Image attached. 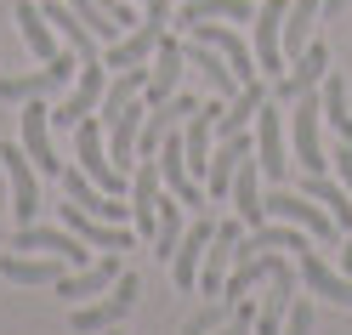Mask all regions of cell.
Here are the masks:
<instances>
[{
	"label": "cell",
	"mask_w": 352,
	"mask_h": 335,
	"mask_svg": "<svg viewBox=\"0 0 352 335\" xmlns=\"http://www.w3.org/2000/svg\"><path fill=\"white\" fill-rule=\"evenodd\" d=\"M142 6H148V17H137V29H125L120 40H114V46H108V69H142V63L153 57V52H160V40H165V23H170V0H142Z\"/></svg>",
	"instance_id": "6da1fadb"
},
{
	"label": "cell",
	"mask_w": 352,
	"mask_h": 335,
	"mask_svg": "<svg viewBox=\"0 0 352 335\" xmlns=\"http://www.w3.org/2000/svg\"><path fill=\"white\" fill-rule=\"evenodd\" d=\"M102 91H108V63H102V57H80V69H74V85H69V97H63V102L52 108V125L74 131L85 114H97V108H102Z\"/></svg>",
	"instance_id": "7a4b0ae2"
},
{
	"label": "cell",
	"mask_w": 352,
	"mask_h": 335,
	"mask_svg": "<svg viewBox=\"0 0 352 335\" xmlns=\"http://www.w3.org/2000/svg\"><path fill=\"white\" fill-rule=\"evenodd\" d=\"M284 12H290V0H261V12L250 23V52L261 63V80H278L290 69V57H284Z\"/></svg>",
	"instance_id": "3957f363"
},
{
	"label": "cell",
	"mask_w": 352,
	"mask_h": 335,
	"mask_svg": "<svg viewBox=\"0 0 352 335\" xmlns=\"http://www.w3.org/2000/svg\"><path fill=\"white\" fill-rule=\"evenodd\" d=\"M256 165L267 182H290V148H284V102H261L256 108Z\"/></svg>",
	"instance_id": "277c9868"
},
{
	"label": "cell",
	"mask_w": 352,
	"mask_h": 335,
	"mask_svg": "<svg viewBox=\"0 0 352 335\" xmlns=\"http://www.w3.org/2000/svg\"><path fill=\"white\" fill-rule=\"evenodd\" d=\"M0 165H6V176H12V216H17V228H29V221H40V171H34V160L23 153V142H6L0 148Z\"/></svg>",
	"instance_id": "5b68a950"
},
{
	"label": "cell",
	"mask_w": 352,
	"mask_h": 335,
	"mask_svg": "<svg viewBox=\"0 0 352 335\" xmlns=\"http://www.w3.org/2000/svg\"><path fill=\"white\" fill-rule=\"evenodd\" d=\"M80 69V57L74 52H57L46 69H34V74H6L0 80V102H34V97H52L69 85V74Z\"/></svg>",
	"instance_id": "8992f818"
},
{
	"label": "cell",
	"mask_w": 352,
	"mask_h": 335,
	"mask_svg": "<svg viewBox=\"0 0 352 335\" xmlns=\"http://www.w3.org/2000/svg\"><path fill=\"white\" fill-rule=\"evenodd\" d=\"M137 290H142L137 279H131V273H120L114 284L102 290V301H85V307L74 312V329H80V335H102V329H114L125 312L137 307Z\"/></svg>",
	"instance_id": "52a82bcc"
},
{
	"label": "cell",
	"mask_w": 352,
	"mask_h": 335,
	"mask_svg": "<svg viewBox=\"0 0 352 335\" xmlns=\"http://www.w3.org/2000/svg\"><path fill=\"white\" fill-rule=\"evenodd\" d=\"M160 199H165V176H160V153H153V160H137V165H131V221H137L142 239H153Z\"/></svg>",
	"instance_id": "ba28073f"
},
{
	"label": "cell",
	"mask_w": 352,
	"mask_h": 335,
	"mask_svg": "<svg viewBox=\"0 0 352 335\" xmlns=\"http://www.w3.org/2000/svg\"><path fill=\"white\" fill-rule=\"evenodd\" d=\"M17 250L63 256L69 267H85V261H91V244H85L74 228H46V221H29V228H17Z\"/></svg>",
	"instance_id": "9c48e42d"
},
{
	"label": "cell",
	"mask_w": 352,
	"mask_h": 335,
	"mask_svg": "<svg viewBox=\"0 0 352 335\" xmlns=\"http://www.w3.org/2000/svg\"><path fill=\"white\" fill-rule=\"evenodd\" d=\"M318 125H324V102H318L313 91L296 97V120H290V131H296V165H301V171H324V165H329V160H324Z\"/></svg>",
	"instance_id": "30bf717a"
},
{
	"label": "cell",
	"mask_w": 352,
	"mask_h": 335,
	"mask_svg": "<svg viewBox=\"0 0 352 335\" xmlns=\"http://www.w3.org/2000/svg\"><path fill=\"white\" fill-rule=\"evenodd\" d=\"M23 153L34 160L40 176H63V160H57V148H52V108L46 102H23Z\"/></svg>",
	"instance_id": "8fae6325"
},
{
	"label": "cell",
	"mask_w": 352,
	"mask_h": 335,
	"mask_svg": "<svg viewBox=\"0 0 352 335\" xmlns=\"http://www.w3.org/2000/svg\"><path fill=\"white\" fill-rule=\"evenodd\" d=\"M182 69H188V57H182V40H160V52L148 57V91H142V102L148 108H160V102H170L176 97V80H182Z\"/></svg>",
	"instance_id": "7c38bea8"
},
{
	"label": "cell",
	"mask_w": 352,
	"mask_h": 335,
	"mask_svg": "<svg viewBox=\"0 0 352 335\" xmlns=\"http://www.w3.org/2000/svg\"><path fill=\"white\" fill-rule=\"evenodd\" d=\"M239 239H245V221H222L210 239V250H205V267H199V284H205V296H222V284L233 273V261H239Z\"/></svg>",
	"instance_id": "4fadbf2b"
},
{
	"label": "cell",
	"mask_w": 352,
	"mask_h": 335,
	"mask_svg": "<svg viewBox=\"0 0 352 335\" xmlns=\"http://www.w3.org/2000/svg\"><path fill=\"white\" fill-rule=\"evenodd\" d=\"M245 160H250V131H239V137H216V153H210V165H205V193L210 199H228L233 193V176H239Z\"/></svg>",
	"instance_id": "5bb4252c"
},
{
	"label": "cell",
	"mask_w": 352,
	"mask_h": 335,
	"mask_svg": "<svg viewBox=\"0 0 352 335\" xmlns=\"http://www.w3.org/2000/svg\"><path fill=\"white\" fill-rule=\"evenodd\" d=\"M63 228H74L85 244H91V250H131V244H137V233H125V228H114V221L80 210L74 199H63Z\"/></svg>",
	"instance_id": "9a60e30c"
},
{
	"label": "cell",
	"mask_w": 352,
	"mask_h": 335,
	"mask_svg": "<svg viewBox=\"0 0 352 335\" xmlns=\"http://www.w3.org/2000/svg\"><path fill=\"white\" fill-rule=\"evenodd\" d=\"M324 74H329V52H324V46H307V52L290 63V69L273 80V102H296V97H307Z\"/></svg>",
	"instance_id": "2e32d148"
},
{
	"label": "cell",
	"mask_w": 352,
	"mask_h": 335,
	"mask_svg": "<svg viewBox=\"0 0 352 335\" xmlns=\"http://www.w3.org/2000/svg\"><path fill=\"white\" fill-rule=\"evenodd\" d=\"M210 239H216V221H210V216H199V221H193V228L182 233V244H176V256H170V279L182 284V290L199 284V267H205Z\"/></svg>",
	"instance_id": "e0dca14e"
},
{
	"label": "cell",
	"mask_w": 352,
	"mask_h": 335,
	"mask_svg": "<svg viewBox=\"0 0 352 335\" xmlns=\"http://www.w3.org/2000/svg\"><path fill=\"white\" fill-rule=\"evenodd\" d=\"M160 176H165V188H170L176 199H182V205H205V199H210V193H205V182L188 171L182 137H165V142H160Z\"/></svg>",
	"instance_id": "ac0fdd59"
},
{
	"label": "cell",
	"mask_w": 352,
	"mask_h": 335,
	"mask_svg": "<svg viewBox=\"0 0 352 335\" xmlns=\"http://www.w3.org/2000/svg\"><path fill=\"white\" fill-rule=\"evenodd\" d=\"M290 307H296V267L278 256V267H273V296L256 307V335H278L284 318H290Z\"/></svg>",
	"instance_id": "d6986e66"
},
{
	"label": "cell",
	"mask_w": 352,
	"mask_h": 335,
	"mask_svg": "<svg viewBox=\"0 0 352 335\" xmlns=\"http://www.w3.org/2000/svg\"><path fill=\"white\" fill-rule=\"evenodd\" d=\"M296 261H301V279H307V290H313V296L352 307V279H346V273H336V267H329V261L313 250V244H301V250H296Z\"/></svg>",
	"instance_id": "ffe728a7"
},
{
	"label": "cell",
	"mask_w": 352,
	"mask_h": 335,
	"mask_svg": "<svg viewBox=\"0 0 352 335\" xmlns=\"http://www.w3.org/2000/svg\"><path fill=\"white\" fill-rule=\"evenodd\" d=\"M182 57H188V69H199V80L210 85V97H239V74L228 69V57L216 52V46H205V40H193V46H182Z\"/></svg>",
	"instance_id": "44dd1931"
},
{
	"label": "cell",
	"mask_w": 352,
	"mask_h": 335,
	"mask_svg": "<svg viewBox=\"0 0 352 335\" xmlns=\"http://www.w3.org/2000/svg\"><path fill=\"white\" fill-rule=\"evenodd\" d=\"M114 279H120V250H102L97 261H85L80 273H63V296H69V301H91Z\"/></svg>",
	"instance_id": "7402d4cb"
},
{
	"label": "cell",
	"mask_w": 352,
	"mask_h": 335,
	"mask_svg": "<svg viewBox=\"0 0 352 335\" xmlns=\"http://www.w3.org/2000/svg\"><path fill=\"white\" fill-rule=\"evenodd\" d=\"M17 34H23V46H29L40 63L57 57V34H52V17H46L40 0H17Z\"/></svg>",
	"instance_id": "603a6c76"
},
{
	"label": "cell",
	"mask_w": 352,
	"mask_h": 335,
	"mask_svg": "<svg viewBox=\"0 0 352 335\" xmlns=\"http://www.w3.org/2000/svg\"><path fill=\"white\" fill-rule=\"evenodd\" d=\"M301 193H313L318 205L336 216V228H341V233H352V193H346L341 182H329L324 171H307V176H301Z\"/></svg>",
	"instance_id": "cb8c5ba5"
},
{
	"label": "cell",
	"mask_w": 352,
	"mask_h": 335,
	"mask_svg": "<svg viewBox=\"0 0 352 335\" xmlns=\"http://www.w3.org/2000/svg\"><path fill=\"white\" fill-rule=\"evenodd\" d=\"M0 273L12 284H63V256H6Z\"/></svg>",
	"instance_id": "d4e9b609"
},
{
	"label": "cell",
	"mask_w": 352,
	"mask_h": 335,
	"mask_svg": "<svg viewBox=\"0 0 352 335\" xmlns=\"http://www.w3.org/2000/svg\"><path fill=\"white\" fill-rule=\"evenodd\" d=\"M250 17V0H188L176 23H245Z\"/></svg>",
	"instance_id": "484cf974"
},
{
	"label": "cell",
	"mask_w": 352,
	"mask_h": 335,
	"mask_svg": "<svg viewBox=\"0 0 352 335\" xmlns=\"http://www.w3.org/2000/svg\"><path fill=\"white\" fill-rule=\"evenodd\" d=\"M153 244H160V256H176V244H182V199L165 188L160 199V221H153Z\"/></svg>",
	"instance_id": "4316f807"
},
{
	"label": "cell",
	"mask_w": 352,
	"mask_h": 335,
	"mask_svg": "<svg viewBox=\"0 0 352 335\" xmlns=\"http://www.w3.org/2000/svg\"><path fill=\"white\" fill-rule=\"evenodd\" d=\"M69 6H74V17H80V23H85V29H91L97 40H108V46H114V40L125 34V29H120V17H114V12H108V6H102V0H69Z\"/></svg>",
	"instance_id": "83f0119b"
},
{
	"label": "cell",
	"mask_w": 352,
	"mask_h": 335,
	"mask_svg": "<svg viewBox=\"0 0 352 335\" xmlns=\"http://www.w3.org/2000/svg\"><path fill=\"white\" fill-rule=\"evenodd\" d=\"M228 312H233V301H222V296H216V301H205V312H193V318H188V329H182V335H210L216 324L228 318Z\"/></svg>",
	"instance_id": "f1b7e54d"
},
{
	"label": "cell",
	"mask_w": 352,
	"mask_h": 335,
	"mask_svg": "<svg viewBox=\"0 0 352 335\" xmlns=\"http://www.w3.org/2000/svg\"><path fill=\"white\" fill-rule=\"evenodd\" d=\"M278 335H313V301H301V296H296V307H290V318H284Z\"/></svg>",
	"instance_id": "f546056e"
},
{
	"label": "cell",
	"mask_w": 352,
	"mask_h": 335,
	"mask_svg": "<svg viewBox=\"0 0 352 335\" xmlns=\"http://www.w3.org/2000/svg\"><path fill=\"white\" fill-rule=\"evenodd\" d=\"M250 324H256V312H250L245 301H239V307H233V318H228L222 329H216V335H250Z\"/></svg>",
	"instance_id": "4dcf8cb0"
},
{
	"label": "cell",
	"mask_w": 352,
	"mask_h": 335,
	"mask_svg": "<svg viewBox=\"0 0 352 335\" xmlns=\"http://www.w3.org/2000/svg\"><path fill=\"white\" fill-rule=\"evenodd\" d=\"M336 171H341V188L352 193V142H341V148H336Z\"/></svg>",
	"instance_id": "1f68e13d"
},
{
	"label": "cell",
	"mask_w": 352,
	"mask_h": 335,
	"mask_svg": "<svg viewBox=\"0 0 352 335\" xmlns=\"http://www.w3.org/2000/svg\"><path fill=\"white\" fill-rule=\"evenodd\" d=\"M346 6H352V0H324V6H318V12H324V17H341Z\"/></svg>",
	"instance_id": "d6a6232c"
},
{
	"label": "cell",
	"mask_w": 352,
	"mask_h": 335,
	"mask_svg": "<svg viewBox=\"0 0 352 335\" xmlns=\"http://www.w3.org/2000/svg\"><path fill=\"white\" fill-rule=\"evenodd\" d=\"M341 273L352 279V233H346V250H341Z\"/></svg>",
	"instance_id": "836d02e7"
},
{
	"label": "cell",
	"mask_w": 352,
	"mask_h": 335,
	"mask_svg": "<svg viewBox=\"0 0 352 335\" xmlns=\"http://www.w3.org/2000/svg\"><path fill=\"white\" fill-rule=\"evenodd\" d=\"M102 335H120V324H114V329H102Z\"/></svg>",
	"instance_id": "e575fe53"
}]
</instances>
